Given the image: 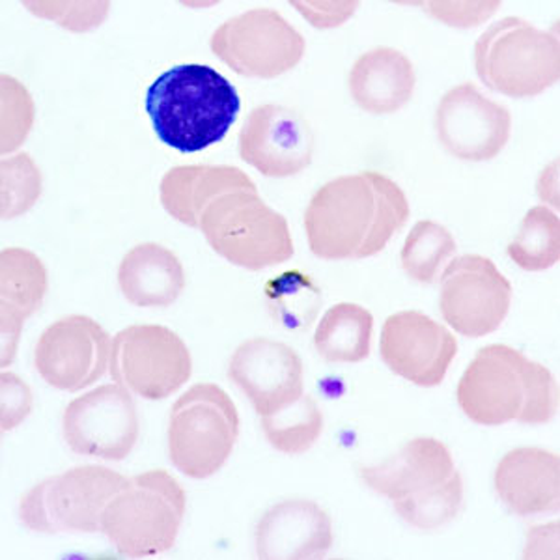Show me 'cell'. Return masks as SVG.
<instances>
[{
    "label": "cell",
    "instance_id": "obj_1",
    "mask_svg": "<svg viewBox=\"0 0 560 560\" xmlns=\"http://www.w3.org/2000/svg\"><path fill=\"white\" fill-rule=\"evenodd\" d=\"M409 219L400 185L364 171L322 185L305 210L308 247L324 260H363L376 256Z\"/></svg>",
    "mask_w": 560,
    "mask_h": 560
},
{
    "label": "cell",
    "instance_id": "obj_2",
    "mask_svg": "<svg viewBox=\"0 0 560 560\" xmlns=\"http://www.w3.org/2000/svg\"><path fill=\"white\" fill-rule=\"evenodd\" d=\"M458 404L477 424H546L557 415L559 393L551 372L510 346L478 350L459 380Z\"/></svg>",
    "mask_w": 560,
    "mask_h": 560
},
{
    "label": "cell",
    "instance_id": "obj_3",
    "mask_svg": "<svg viewBox=\"0 0 560 560\" xmlns=\"http://www.w3.org/2000/svg\"><path fill=\"white\" fill-rule=\"evenodd\" d=\"M148 116L155 135L178 152H202L229 133L242 102L219 71L202 65H182L148 89Z\"/></svg>",
    "mask_w": 560,
    "mask_h": 560
},
{
    "label": "cell",
    "instance_id": "obj_4",
    "mask_svg": "<svg viewBox=\"0 0 560 560\" xmlns=\"http://www.w3.org/2000/svg\"><path fill=\"white\" fill-rule=\"evenodd\" d=\"M184 488L168 471L128 478L103 512L102 533L121 557H153L173 549L184 522Z\"/></svg>",
    "mask_w": 560,
    "mask_h": 560
},
{
    "label": "cell",
    "instance_id": "obj_5",
    "mask_svg": "<svg viewBox=\"0 0 560 560\" xmlns=\"http://www.w3.org/2000/svg\"><path fill=\"white\" fill-rule=\"evenodd\" d=\"M475 68L497 94L538 96L559 81V39L528 21L504 18L478 38Z\"/></svg>",
    "mask_w": 560,
    "mask_h": 560
},
{
    "label": "cell",
    "instance_id": "obj_6",
    "mask_svg": "<svg viewBox=\"0 0 560 560\" xmlns=\"http://www.w3.org/2000/svg\"><path fill=\"white\" fill-rule=\"evenodd\" d=\"M206 242L234 266L261 271L293 256L287 217L269 208L258 191L229 192L213 200L200 226Z\"/></svg>",
    "mask_w": 560,
    "mask_h": 560
},
{
    "label": "cell",
    "instance_id": "obj_7",
    "mask_svg": "<svg viewBox=\"0 0 560 560\" xmlns=\"http://www.w3.org/2000/svg\"><path fill=\"white\" fill-rule=\"evenodd\" d=\"M236 404L215 383H197L174 401L168 417V456L185 477H213L236 446Z\"/></svg>",
    "mask_w": 560,
    "mask_h": 560
},
{
    "label": "cell",
    "instance_id": "obj_8",
    "mask_svg": "<svg viewBox=\"0 0 560 560\" xmlns=\"http://www.w3.org/2000/svg\"><path fill=\"white\" fill-rule=\"evenodd\" d=\"M126 480L102 465H81L45 478L21 499V522L42 535L102 533L103 512Z\"/></svg>",
    "mask_w": 560,
    "mask_h": 560
},
{
    "label": "cell",
    "instance_id": "obj_9",
    "mask_svg": "<svg viewBox=\"0 0 560 560\" xmlns=\"http://www.w3.org/2000/svg\"><path fill=\"white\" fill-rule=\"evenodd\" d=\"M110 376L147 400H165L189 382L191 351L165 325H131L113 338Z\"/></svg>",
    "mask_w": 560,
    "mask_h": 560
},
{
    "label": "cell",
    "instance_id": "obj_10",
    "mask_svg": "<svg viewBox=\"0 0 560 560\" xmlns=\"http://www.w3.org/2000/svg\"><path fill=\"white\" fill-rule=\"evenodd\" d=\"M211 51L243 77L275 79L300 65L305 38L277 10L255 8L217 28Z\"/></svg>",
    "mask_w": 560,
    "mask_h": 560
},
{
    "label": "cell",
    "instance_id": "obj_11",
    "mask_svg": "<svg viewBox=\"0 0 560 560\" xmlns=\"http://www.w3.org/2000/svg\"><path fill=\"white\" fill-rule=\"evenodd\" d=\"M71 451L90 458L121 462L133 453L140 422L131 390L108 383L71 400L62 417Z\"/></svg>",
    "mask_w": 560,
    "mask_h": 560
},
{
    "label": "cell",
    "instance_id": "obj_12",
    "mask_svg": "<svg viewBox=\"0 0 560 560\" xmlns=\"http://www.w3.org/2000/svg\"><path fill=\"white\" fill-rule=\"evenodd\" d=\"M512 287L486 256L464 255L441 275L440 308L454 331L480 338L497 331L510 311Z\"/></svg>",
    "mask_w": 560,
    "mask_h": 560
},
{
    "label": "cell",
    "instance_id": "obj_13",
    "mask_svg": "<svg viewBox=\"0 0 560 560\" xmlns=\"http://www.w3.org/2000/svg\"><path fill=\"white\" fill-rule=\"evenodd\" d=\"M113 338L96 319L73 314L49 325L34 350V364L47 385L83 390L107 374Z\"/></svg>",
    "mask_w": 560,
    "mask_h": 560
},
{
    "label": "cell",
    "instance_id": "obj_14",
    "mask_svg": "<svg viewBox=\"0 0 560 560\" xmlns=\"http://www.w3.org/2000/svg\"><path fill=\"white\" fill-rule=\"evenodd\" d=\"M512 116L472 83L458 84L441 97L435 131L446 152L462 161H490L510 139Z\"/></svg>",
    "mask_w": 560,
    "mask_h": 560
},
{
    "label": "cell",
    "instance_id": "obj_15",
    "mask_svg": "<svg viewBox=\"0 0 560 560\" xmlns=\"http://www.w3.org/2000/svg\"><path fill=\"white\" fill-rule=\"evenodd\" d=\"M380 353L396 376L419 387H438L458 353V340L427 314L404 311L385 319Z\"/></svg>",
    "mask_w": 560,
    "mask_h": 560
},
{
    "label": "cell",
    "instance_id": "obj_16",
    "mask_svg": "<svg viewBox=\"0 0 560 560\" xmlns=\"http://www.w3.org/2000/svg\"><path fill=\"white\" fill-rule=\"evenodd\" d=\"M240 155L268 178H290L313 163V128L298 110L266 103L243 124Z\"/></svg>",
    "mask_w": 560,
    "mask_h": 560
},
{
    "label": "cell",
    "instance_id": "obj_17",
    "mask_svg": "<svg viewBox=\"0 0 560 560\" xmlns=\"http://www.w3.org/2000/svg\"><path fill=\"white\" fill-rule=\"evenodd\" d=\"M229 377L260 417L277 413L303 396L300 353L271 338H250L237 346L230 359Z\"/></svg>",
    "mask_w": 560,
    "mask_h": 560
},
{
    "label": "cell",
    "instance_id": "obj_18",
    "mask_svg": "<svg viewBox=\"0 0 560 560\" xmlns=\"http://www.w3.org/2000/svg\"><path fill=\"white\" fill-rule=\"evenodd\" d=\"M331 548V516L308 499L275 504L256 525V553L260 559H322Z\"/></svg>",
    "mask_w": 560,
    "mask_h": 560
},
{
    "label": "cell",
    "instance_id": "obj_19",
    "mask_svg": "<svg viewBox=\"0 0 560 560\" xmlns=\"http://www.w3.org/2000/svg\"><path fill=\"white\" fill-rule=\"evenodd\" d=\"M495 491L506 509L517 516L557 512L560 504L559 456L538 446L510 451L497 465Z\"/></svg>",
    "mask_w": 560,
    "mask_h": 560
},
{
    "label": "cell",
    "instance_id": "obj_20",
    "mask_svg": "<svg viewBox=\"0 0 560 560\" xmlns=\"http://www.w3.org/2000/svg\"><path fill=\"white\" fill-rule=\"evenodd\" d=\"M454 471L448 446L433 438L411 440L382 464L363 465L359 469L364 485L390 501L443 485Z\"/></svg>",
    "mask_w": 560,
    "mask_h": 560
},
{
    "label": "cell",
    "instance_id": "obj_21",
    "mask_svg": "<svg viewBox=\"0 0 560 560\" xmlns=\"http://www.w3.org/2000/svg\"><path fill=\"white\" fill-rule=\"evenodd\" d=\"M47 287V269L33 250L13 247L0 253L2 369L13 363L23 324L39 311Z\"/></svg>",
    "mask_w": 560,
    "mask_h": 560
},
{
    "label": "cell",
    "instance_id": "obj_22",
    "mask_svg": "<svg viewBox=\"0 0 560 560\" xmlns=\"http://www.w3.org/2000/svg\"><path fill=\"white\" fill-rule=\"evenodd\" d=\"M258 191L250 176L230 165L174 166L160 185L161 205L171 215L191 229L200 226L208 206L223 195Z\"/></svg>",
    "mask_w": 560,
    "mask_h": 560
},
{
    "label": "cell",
    "instance_id": "obj_23",
    "mask_svg": "<svg viewBox=\"0 0 560 560\" xmlns=\"http://www.w3.org/2000/svg\"><path fill=\"white\" fill-rule=\"evenodd\" d=\"M417 73L404 52L376 47L357 58L348 86L353 102L370 115H393L413 96Z\"/></svg>",
    "mask_w": 560,
    "mask_h": 560
},
{
    "label": "cell",
    "instance_id": "obj_24",
    "mask_svg": "<svg viewBox=\"0 0 560 560\" xmlns=\"http://www.w3.org/2000/svg\"><path fill=\"white\" fill-rule=\"evenodd\" d=\"M118 287L131 305L171 306L184 292V266L171 248L140 243L121 258Z\"/></svg>",
    "mask_w": 560,
    "mask_h": 560
},
{
    "label": "cell",
    "instance_id": "obj_25",
    "mask_svg": "<svg viewBox=\"0 0 560 560\" xmlns=\"http://www.w3.org/2000/svg\"><path fill=\"white\" fill-rule=\"evenodd\" d=\"M374 316L355 303L331 306L314 332V348L327 363H361L370 355Z\"/></svg>",
    "mask_w": 560,
    "mask_h": 560
},
{
    "label": "cell",
    "instance_id": "obj_26",
    "mask_svg": "<svg viewBox=\"0 0 560 560\" xmlns=\"http://www.w3.org/2000/svg\"><path fill=\"white\" fill-rule=\"evenodd\" d=\"M264 293L275 322L290 331L308 329L322 308L318 284L298 269L273 277L264 288Z\"/></svg>",
    "mask_w": 560,
    "mask_h": 560
},
{
    "label": "cell",
    "instance_id": "obj_27",
    "mask_svg": "<svg viewBox=\"0 0 560 560\" xmlns=\"http://www.w3.org/2000/svg\"><path fill=\"white\" fill-rule=\"evenodd\" d=\"M269 445L284 454H303L313 448L324 430V415L313 396L303 395L288 408L260 417Z\"/></svg>",
    "mask_w": 560,
    "mask_h": 560
},
{
    "label": "cell",
    "instance_id": "obj_28",
    "mask_svg": "<svg viewBox=\"0 0 560 560\" xmlns=\"http://www.w3.org/2000/svg\"><path fill=\"white\" fill-rule=\"evenodd\" d=\"M456 255L451 230L435 221H419L401 248V268L419 284H433L441 269Z\"/></svg>",
    "mask_w": 560,
    "mask_h": 560
},
{
    "label": "cell",
    "instance_id": "obj_29",
    "mask_svg": "<svg viewBox=\"0 0 560 560\" xmlns=\"http://www.w3.org/2000/svg\"><path fill=\"white\" fill-rule=\"evenodd\" d=\"M509 256L525 271L553 268L560 258V221L546 206H535L509 245Z\"/></svg>",
    "mask_w": 560,
    "mask_h": 560
},
{
    "label": "cell",
    "instance_id": "obj_30",
    "mask_svg": "<svg viewBox=\"0 0 560 560\" xmlns=\"http://www.w3.org/2000/svg\"><path fill=\"white\" fill-rule=\"evenodd\" d=\"M395 503L396 514L404 522L417 528L443 527L458 516L464 504V480L458 471H454L445 482L417 495L404 497Z\"/></svg>",
    "mask_w": 560,
    "mask_h": 560
},
{
    "label": "cell",
    "instance_id": "obj_31",
    "mask_svg": "<svg viewBox=\"0 0 560 560\" xmlns=\"http://www.w3.org/2000/svg\"><path fill=\"white\" fill-rule=\"evenodd\" d=\"M2 168V219L23 215L38 202L42 173L28 153L4 158Z\"/></svg>",
    "mask_w": 560,
    "mask_h": 560
},
{
    "label": "cell",
    "instance_id": "obj_32",
    "mask_svg": "<svg viewBox=\"0 0 560 560\" xmlns=\"http://www.w3.org/2000/svg\"><path fill=\"white\" fill-rule=\"evenodd\" d=\"M2 153L25 142L34 121V103L28 90L12 77L2 75Z\"/></svg>",
    "mask_w": 560,
    "mask_h": 560
},
{
    "label": "cell",
    "instance_id": "obj_33",
    "mask_svg": "<svg viewBox=\"0 0 560 560\" xmlns=\"http://www.w3.org/2000/svg\"><path fill=\"white\" fill-rule=\"evenodd\" d=\"M62 10L57 7V2H25V8L33 10L36 15L55 20L68 31L84 33L90 28H96L105 18H107V2H60Z\"/></svg>",
    "mask_w": 560,
    "mask_h": 560
},
{
    "label": "cell",
    "instance_id": "obj_34",
    "mask_svg": "<svg viewBox=\"0 0 560 560\" xmlns=\"http://www.w3.org/2000/svg\"><path fill=\"white\" fill-rule=\"evenodd\" d=\"M0 428L10 432L20 427L21 422L31 415L34 406L33 390L18 374L2 372L0 376Z\"/></svg>",
    "mask_w": 560,
    "mask_h": 560
},
{
    "label": "cell",
    "instance_id": "obj_35",
    "mask_svg": "<svg viewBox=\"0 0 560 560\" xmlns=\"http://www.w3.org/2000/svg\"><path fill=\"white\" fill-rule=\"evenodd\" d=\"M292 7L298 8L306 20L313 21L314 25L319 26L324 20L322 28H332L338 23H345L359 4L357 2H292Z\"/></svg>",
    "mask_w": 560,
    "mask_h": 560
},
{
    "label": "cell",
    "instance_id": "obj_36",
    "mask_svg": "<svg viewBox=\"0 0 560 560\" xmlns=\"http://www.w3.org/2000/svg\"><path fill=\"white\" fill-rule=\"evenodd\" d=\"M420 7H424L428 10V13H432L435 15L438 20L446 21L448 25L456 26V21H458V15H465L469 23H482L486 18H490L495 12L497 8H499V2H482V4H475V7L469 10V12L459 13L458 10H464L465 4H451V2H430V4H420Z\"/></svg>",
    "mask_w": 560,
    "mask_h": 560
}]
</instances>
